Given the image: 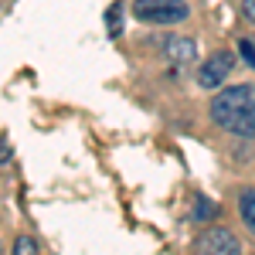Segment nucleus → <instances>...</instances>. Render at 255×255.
Listing matches in <instances>:
<instances>
[{
	"label": "nucleus",
	"instance_id": "obj_1",
	"mask_svg": "<svg viewBox=\"0 0 255 255\" xmlns=\"http://www.w3.org/2000/svg\"><path fill=\"white\" fill-rule=\"evenodd\" d=\"M211 119L225 133L242 139L255 136V85H232L211 99Z\"/></svg>",
	"mask_w": 255,
	"mask_h": 255
},
{
	"label": "nucleus",
	"instance_id": "obj_2",
	"mask_svg": "<svg viewBox=\"0 0 255 255\" xmlns=\"http://www.w3.org/2000/svg\"><path fill=\"white\" fill-rule=\"evenodd\" d=\"M191 14L184 0H133V17L143 24H180Z\"/></svg>",
	"mask_w": 255,
	"mask_h": 255
},
{
	"label": "nucleus",
	"instance_id": "obj_10",
	"mask_svg": "<svg viewBox=\"0 0 255 255\" xmlns=\"http://www.w3.org/2000/svg\"><path fill=\"white\" fill-rule=\"evenodd\" d=\"M242 17L249 24H255V0H242Z\"/></svg>",
	"mask_w": 255,
	"mask_h": 255
},
{
	"label": "nucleus",
	"instance_id": "obj_4",
	"mask_svg": "<svg viewBox=\"0 0 255 255\" xmlns=\"http://www.w3.org/2000/svg\"><path fill=\"white\" fill-rule=\"evenodd\" d=\"M194 249L197 252H215V255H238L242 252V242L228 228H208V232L197 235Z\"/></svg>",
	"mask_w": 255,
	"mask_h": 255
},
{
	"label": "nucleus",
	"instance_id": "obj_12",
	"mask_svg": "<svg viewBox=\"0 0 255 255\" xmlns=\"http://www.w3.org/2000/svg\"><path fill=\"white\" fill-rule=\"evenodd\" d=\"M7 160H10V150H7V146H3V139H0V163H7Z\"/></svg>",
	"mask_w": 255,
	"mask_h": 255
},
{
	"label": "nucleus",
	"instance_id": "obj_9",
	"mask_svg": "<svg viewBox=\"0 0 255 255\" xmlns=\"http://www.w3.org/2000/svg\"><path fill=\"white\" fill-rule=\"evenodd\" d=\"M14 252L17 255H31V252H38V242H34V238H17V242H14Z\"/></svg>",
	"mask_w": 255,
	"mask_h": 255
},
{
	"label": "nucleus",
	"instance_id": "obj_5",
	"mask_svg": "<svg viewBox=\"0 0 255 255\" xmlns=\"http://www.w3.org/2000/svg\"><path fill=\"white\" fill-rule=\"evenodd\" d=\"M163 55H167V61H174V65H187V61H194L197 48L191 38H184V34H170L167 38V44H163Z\"/></svg>",
	"mask_w": 255,
	"mask_h": 255
},
{
	"label": "nucleus",
	"instance_id": "obj_3",
	"mask_svg": "<svg viewBox=\"0 0 255 255\" xmlns=\"http://www.w3.org/2000/svg\"><path fill=\"white\" fill-rule=\"evenodd\" d=\"M232 68H235L232 51H215L211 58L197 68V85H201V89H218L221 82L228 79V72H232Z\"/></svg>",
	"mask_w": 255,
	"mask_h": 255
},
{
	"label": "nucleus",
	"instance_id": "obj_6",
	"mask_svg": "<svg viewBox=\"0 0 255 255\" xmlns=\"http://www.w3.org/2000/svg\"><path fill=\"white\" fill-rule=\"evenodd\" d=\"M238 215L245 221V228L255 235V191H242V197H238Z\"/></svg>",
	"mask_w": 255,
	"mask_h": 255
},
{
	"label": "nucleus",
	"instance_id": "obj_8",
	"mask_svg": "<svg viewBox=\"0 0 255 255\" xmlns=\"http://www.w3.org/2000/svg\"><path fill=\"white\" fill-rule=\"evenodd\" d=\"M238 51H242V58H245V65H249V68H255V44L249 38H242L238 41Z\"/></svg>",
	"mask_w": 255,
	"mask_h": 255
},
{
	"label": "nucleus",
	"instance_id": "obj_11",
	"mask_svg": "<svg viewBox=\"0 0 255 255\" xmlns=\"http://www.w3.org/2000/svg\"><path fill=\"white\" fill-rule=\"evenodd\" d=\"M109 34H113V38L119 34V3L113 7V10H109Z\"/></svg>",
	"mask_w": 255,
	"mask_h": 255
},
{
	"label": "nucleus",
	"instance_id": "obj_7",
	"mask_svg": "<svg viewBox=\"0 0 255 255\" xmlns=\"http://www.w3.org/2000/svg\"><path fill=\"white\" fill-rule=\"evenodd\" d=\"M218 215V204L211 201V197H197L194 204V221H211V218Z\"/></svg>",
	"mask_w": 255,
	"mask_h": 255
}]
</instances>
